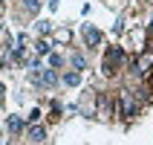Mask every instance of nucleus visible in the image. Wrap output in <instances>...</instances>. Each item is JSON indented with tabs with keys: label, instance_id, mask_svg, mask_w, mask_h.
Instances as JSON below:
<instances>
[{
	"label": "nucleus",
	"instance_id": "obj_5",
	"mask_svg": "<svg viewBox=\"0 0 153 145\" xmlns=\"http://www.w3.org/2000/svg\"><path fill=\"white\" fill-rule=\"evenodd\" d=\"M43 137H46V131H43L41 125H32V128H29V139H32V142H43Z\"/></svg>",
	"mask_w": 153,
	"mask_h": 145
},
{
	"label": "nucleus",
	"instance_id": "obj_8",
	"mask_svg": "<svg viewBox=\"0 0 153 145\" xmlns=\"http://www.w3.org/2000/svg\"><path fill=\"white\" fill-rule=\"evenodd\" d=\"M32 50H35V55H46V52H49V44H46V41H38Z\"/></svg>",
	"mask_w": 153,
	"mask_h": 145
},
{
	"label": "nucleus",
	"instance_id": "obj_4",
	"mask_svg": "<svg viewBox=\"0 0 153 145\" xmlns=\"http://www.w3.org/2000/svg\"><path fill=\"white\" fill-rule=\"evenodd\" d=\"M84 41H87V47H98L101 44V32L93 29V26H84Z\"/></svg>",
	"mask_w": 153,
	"mask_h": 145
},
{
	"label": "nucleus",
	"instance_id": "obj_10",
	"mask_svg": "<svg viewBox=\"0 0 153 145\" xmlns=\"http://www.w3.org/2000/svg\"><path fill=\"white\" fill-rule=\"evenodd\" d=\"M41 3H43V0H26V9H29V12H38Z\"/></svg>",
	"mask_w": 153,
	"mask_h": 145
},
{
	"label": "nucleus",
	"instance_id": "obj_2",
	"mask_svg": "<svg viewBox=\"0 0 153 145\" xmlns=\"http://www.w3.org/2000/svg\"><path fill=\"white\" fill-rule=\"evenodd\" d=\"M121 61H124V50H121V47H110V52L104 55V73H107V76H113V73H116V67H119Z\"/></svg>",
	"mask_w": 153,
	"mask_h": 145
},
{
	"label": "nucleus",
	"instance_id": "obj_6",
	"mask_svg": "<svg viewBox=\"0 0 153 145\" xmlns=\"http://www.w3.org/2000/svg\"><path fill=\"white\" fill-rule=\"evenodd\" d=\"M6 125H9V131H12V134H17V131L23 128V119H20V116H9Z\"/></svg>",
	"mask_w": 153,
	"mask_h": 145
},
{
	"label": "nucleus",
	"instance_id": "obj_9",
	"mask_svg": "<svg viewBox=\"0 0 153 145\" xmlns=\"http://www.w3.org/2000/svg\"><path fill=\"white\" fill-rule=\"evenodd\" d=\"M49 64H52V70H55V67H64V58H61L58 52H52V55H49Z\"/></svg>",
	"mask_w": 153,
	"mask_h": 145
},
{
	"label": "nucleus",
	"instance_id": "obj_12",
	"mask_svg": "<svg viewBox=\"0 0 153 145\" xmlns=\"http://www.w3.org/2000/svg\"><path fill=\"white\" fill-rule=\"evenodd\" d=\"M0 99H3V84H0Z\"/></svg>",
	"mask_w": 153,
	"mask_h": 145
},
{
	"label": "nucleus",
	"instance_id": "obj_3",
	"mask_svg": "<svg viewBox=\"0 0 153 145\" xmlns=\"http://www.w3.org/2000/svg\"><path fill=\"white\" fill-rule=\"evenodd\" d=\"M119 116H124V119L133 116V96L127 90H121V96H119Z\"/></svg>",
	"mask_w": 153,
	"mask_h": 145
},
{
	"label": "nucleus",
	"instance_id": "obj_1",
	"mask_svg": "<svg viewBox=\"0 0 153 145\" xmlns=\"http://www.w3.org/2000/svg\"><path fill=\"white\" fill-rule=\"evenodd\" d=\"M32 84H38V87H55V84H58V73L49 70V67H38L32 73Z\"/></svg>",
	"mask_w": 153,
	"mask_h": 145
},
{
	"label": "nucleus",
	"instance_id": "obj_11",
	"mask_svg": "<svg viewBox=\"0 0 153 145\" xmlns=\"http://www.w3.org/2000/svg\"><path fill=\"white\" fill-rule=\"evenodd\" d=\"M72 64H75L78 70H84V67H87V58H84V55H75V58H72Z\"/></svg>",
	"mask_w": 153,
	"mask_h": 145
},
{
	"label": "nucleus",
	"instance_id": "obj_7",
	"mask_svg": "<svg viewBox=\"0 0 153 145\" xmlns=\"http://www.w3.org/2000/svg\"><path fill=\"white\" fill-rule=\"evenodd\" d=\"M64 84H69V87L81 84V73H67V76H64Z\"/></svg>",
	"mask_w": 153,
	"mask_h": 145
}]
</instances>
